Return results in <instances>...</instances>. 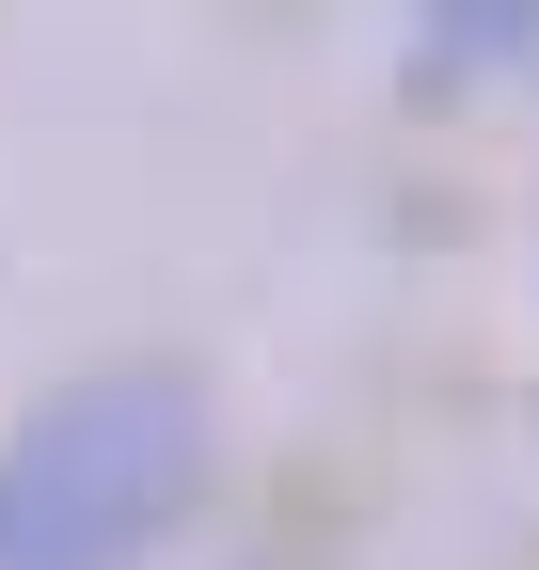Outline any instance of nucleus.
I'll return each mask as SVG.
<instances>
[{
  "mask_svg": "<svg viewBox=\"0 0 539 570\" xmlns=\"http://www.w3.org/2000/svg\"><path fill=\"white\" fill-rule=\"evenodd\" d=\"M207 475V412L175 381H80L0 444V570H127Z\"/></svg>",
  "mask_w": 539,
  "mask_h": 570,
  "instance_id": "nucleus-1",
  "label": "nucleus"
}]
</instances>
